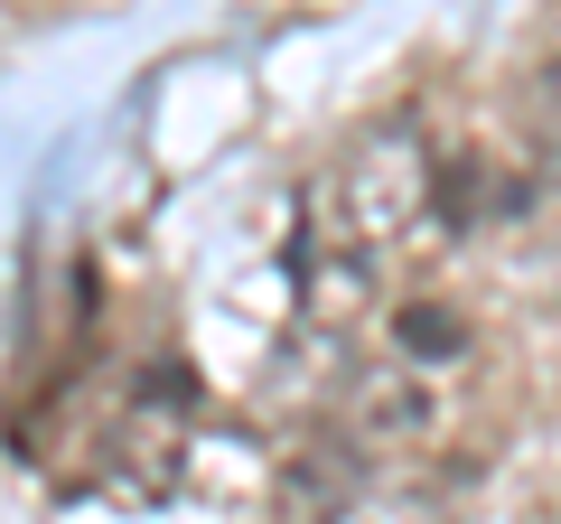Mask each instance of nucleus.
Listing matches in <instances>:
<instances>
[{
	"instance_id": "2",
	"label": "nucleus",
	"mask_w": 561,
	"mask_h": 524,
	"mask_svg": "<svg viewBox=\"0 0 561 524\" xmlns=\"http://www.w3.org/2000/svg\"><path fill=\"white\" fill-rule=\"evenodd\" d=\"M337 524H431V505H412V497H365V505H346Z\"/></svg>"
},
{
	"instance_id": "1",
	"label": "nucleus",
	"mask_w": 561,
	"mask_h": 524,
	"mask_svg": "<svg viewBox=\"0 0 561 524\" xmlns=\"http://www.w3.org/2000/svg\"><path fill=\"white\" fill-rule=\"evenodd\" d=\"M337 197L356 206V216H346V243H365V253H375L383 235H402V225L421 216L431 169L412 160V141H383V150H356V160L337 169Z\"/></svg>"
}]
</instances>
